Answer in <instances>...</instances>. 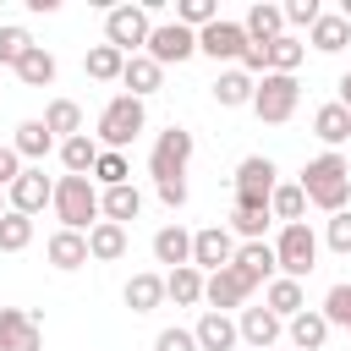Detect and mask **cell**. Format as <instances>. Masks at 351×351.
Masks as SVG:
<instances>
[{"mask_svg": "<svg viewBox=\"0 0 351 351\" xmlns=\"http://www.w3.org/2000/svg\"><path fill=\"white\" fill-rule=\"evenodd\" d=\"M5 203H11L16 214H27V219H33V214H38L44 203H55V181L44 176V165H27V170H22L16 181H11V192H5Z\"/></svg>", "mask_w": 351, "mask_h": 351, "instance_id": "13", "label": "cell"}, {"mask_svg": "<svg viewBox=\"0 0 351 351\" xmlns=\"http://www.w3.org/2000/svg\"><path fill=\"white\" fill-rule=\"evenodd\" d=\"M302 192H307V203H318L324 214H340V208H351V159L346 154H318V159H307L302 165Z\"/></svg>", "mask_w": 351, "mask_h": 351, "instance_id": "1", "label": "cell"}, {"mask_svg": "<svg viewBox=\"0 0 351 351\" xmlns=\"http://www.w3.org/2000/svg\"><path fill=\"white\" fill-rule=\"evenodd\" d=\"M335 88H340V104H346V110H351V71H346V77H340V82H335Z\"/></svg>", "mask_w": 351, "mask_h": 351, "instance_id": "49", "label": "cell"}, {"mask_svg": "<svg viewBox=\"0 0 351 351\" xmlns=\"http://www.w3.org/2000/svg\"><path fill=\"white\" fill-rule=\"evenodd\" d=\"M252 296V285L236 274V269H219V274H203V302H208V313H230V307H241Z\"/></svg>", "mask_w": 351, "mask_h": 351, "instance_id": "16", "label": "cell"}, {"mask_svg": "<svg viewBox=\"0 0 351 351\" xmlns=\"http://www.w3.org/2000/svg\"><path fill=\"white\" fill-rule=\"evenodd\" d=\"M285 340H291V351H324V340H329V318H324L318 307H302V313L285 324Z\"/></svg>", "mask_w": 351, "mask_h": 351, "instance_id": "21", "label": "cell"}, {"mask_svg": "<svg viewBox=\"0 0 351 351\" xmlns=\"http://www.w3.org/2000/svg\"><path fill=\"white\" fill-rule=\"evenodd\" d=\"M269 208H236L230 214V236H241V241H263V230H269Z\"/></svg>", "mask_w": 351, "mask_h": 351, "instance_id": "40", "label": "cell"}, {"mask_svg": "<svg viewBox=\"0 0 351 351\" xmlns=\"http://www.w3.org/2000/svg\"><path fill=\"white\" fill-rule=\"evenodd\" d=\"M16 82H22V88H49V82H55V55H49L44 44H33V49L16 60Z\"/></svg>", "mask_w": 351, "mask_h": 351, "instance_id": "33", "label": "cell"}, {"mask_svg": "<svg viewBox=\"0 0 351 351\" xmlns=\"http://www.w3.org/2000/svg\"><path fill=\"white\" fill-rule=\"evenodd\" d=\"M318 16H324L318 0H291V5H285V22H291V27H313Z\"/></svg>", "mask_w": 351, "mask_h": 351, "instance_id": "46", "label": "cell"}, {"mask_svg": "<svg viewBox=\"0 0 351 351\" xmlns=\"http://www.w3.org/2000/svg\"><path fill=\"white\" fill-rule=\"evenodd\" d=\"M252 93H258V77H247L241 66H225L214 77V104L219 110H241V104H252Z\"/></svg>", "mask_w": 351, "mask_h": 351, "instance_id": "22", "label": "cell"}, {"mask_svg": "<svg viewBox=\"0 0 351 351\" xmlns=\"http://www.w3.org/2000/svg\"><path fill=\"white\" fill-rule=\"evenodd\" d=\"M197 55H208V60H236L241 66V55H247V27L241 22H208L203 33H197Z\"/></svg>", "mask_w": 351, "mask_h": 351, "instance_id": "12", "label": "cell"}, {"mask_svg": "<svg viewBox=\"0 0 351 351\" xmlns=\"http://www.w3.org/2000/svg\"><path fill=\"white\" fill-rule=\"evenodd\" d=\"M176 22L192 27V33H203L208 22H219V5H214V0H181V5H176Z\"/></svg>", "mask_w": 351, "mask_h": 351, "instance_id": "42", "label": "cell"}, {"mask_svg": "<svg viewBox=\"0 0 351 351\" xmlns=\"http://www.w3.org/2000/svg\"><path fill=\"white\" fill-rule=\"evenodd\" d=\"M99 137H88V132H77V137H66L60 143V165H66V176H93V165H99Z\"/></svg>", "mask_w": 351, "mask_h": 351, "instance_id": "28", "label": "cell"}, {"mask_svg": "<svg viewBox=\"0 0 351 351\" xmlns=\"http://www.w3.org/2000/svg\"><path fill=\"white\" fill-rule=\"evenodd\" d=\"M263 307L274 313V318H296L302 307H307V291H302V280H285V274H274L269 285H263Z\"/></svg>", "mask_w": 351, "mask_h": 351, "instance_id": "23", "label": "cell"}, {"mask_svg": "<svg viewBox=\"0 0 351 351\" xmlns=\"http://www.w3.org/2000/svg\"><path fill=\"white\" fill-rule=\"evenodd\" d=\"M307 44H313L318 55H340V49L351 44V22H346L340 11H324V16L307 27Z\"/></svg>", "mask_w": 351, "mask_h": 351, "instance_id": "25", "label": "cell"}, {"mask_svg": "<svg viewBox=\"0 0 351 351\" xmlns=\"http://www.w3.org/2000/svg\"><path fill=\"white\" fill-rule=\"evenodd\" d=\"M27 49H33V33H27V27H16V22H5V27H0V66H11V71H16V60H22Z\"/></svg>", "mask_w": 351, "mask_h": 351, "instance_id": "41", "label": "cell"}, {"mask_svg": "<svg viewBox=\"0 0 351 351\" xmlns=\"http://www.w3.org/2000/svg\"><path fill=\"white\" fill-rule=\"evenodd\" d=\"M82 71H88L93 82H121V71H126V55H121L115 44H93V49L82 55Z\"/></svg>", "mask_w": 351, "mask_h": 351, "instance_id": "32", "label": "cell"}, {"mask_svg": "<svg viewBox=\"0 0 351 351\" xmlns=\"http://www.w3.org/2000/svg\"><path fill=\"white\" fill-rule=\"evenodd\" d=\"M99 208H104V219L110 225H126V219H137L143 214V192L126 181V186H110L104 197H99Z\"/></svg>", "mask_w": 351, "mask_h": 351, "instance_id": "34", "label": "cell"}, {"mask_svg": "<svg viewBox=\"0 0 351 351\" xmlns=\"http://www.w3.org/2000/svg\"><path fill=\"white\" fill-rule=\"evenodd\" d=\"M192 148H197V143H192V132L170 121V126L154 137V148H148V176H154V181H176V176H186Z\"/></svg>", "mask_w": 351, "mask_h": 351, "instance_id": "6", "label": "cell"}, {"mask_svg": "<svg viewBox=\"0 0 351 351\" xmlns=\"http://www.w3.org/2000/svg\"><path fill=\"white\" fill-rule=\"evenodd\" d=\"M269 214H274L280 225H302V214H307V192H302V181H280L274 197H269Z\"/></svg>", "mask_w": 351, "mask_h": 351, "instance_id": "35", "label": "cell"}, {"mask_svg": "<svg viewBox=\"0 0 351 351\" xmlns=\"http://www.w3.org/2000/svg\"><path fill=\"white\" fill-rule=\"evenodd\" d=\"M307 60V44L296 38V33H285V38H274L269 44V71H285V77H296V66Z\"/></svg>", "mask_w": 351, "mask_h": 351, "instance_id": "38", "label": "cell"}, {"mask_svg": "<svg viewBox=\"0 0 351 351\" xmlns=\"http://www.w3.org/2000/svg\"><path fill=\"white\" fill-rule=\"evenodd\" d=\"M27 247H33V219L5 208L0 214V252H27Z\"/></svg>", "mask_w": 351, "mask_h": 351, "instance_id": "37", "label": "cell"}, {"mask_svg": "<svg viewBox=\"0 0 351 351\" xmlns=\"http://www.w3.org/2000/svg\"><path fill=\"white\" fill-rule=\"evenodd\" d=\"M313 137H318V143H329V148L351 143V110H346L340 99L318 104V110H313Z\"/></svg>", "mask_w": 351, "mask_h": 351, "instance_id": "24", "label": "cell"}, {"mask_svg": "<svg viewBox=\"0 0 351 351\" xmlns=\"http://www.w3.org/2000/svg\"><path fill=\"white\" fill-rule=\"evenodd\" d=\"M241 27H247V44H274V38H285V5L258 0V5L241 16Z\"/></svg>", "mask_w": 351, "mask_h": 351, "instance_id": "18", "label": "cell"}, {"mask_svg": "<svg viewBox=\"0 0 351 351\" xmlns=\"http://www.w3.org/2000/svg\"><path fill=\"white\" fill-rule=\"evenodd\" d=\"M340 16H346V22H351V0H340Z\"/></svg>", "mask_w": 351, "mask_h": 351, "instance_id": "50", "label": "cell"}, {"mask_svg": "<svg viewBox=\"0 0 351 351\" xmlns=\"http://www.w3.org/2000/svg\"><path fill=\"white\" fill-rule=\"evenodd\" d=\"M148 60H159V66H181V60H192L197 55V33L192 27H181V22H154V33H148V49H143Z\"/></svg>", "mask_w": 351, "mask_h": 351, "instance_id": "9", "label": "cell"}, {"mask_svg": "<svg viewBox=\"0 0 351 351\" xmlns=\"http://www.w3.org/2000/svg\"><path fill=\"white\" fill-rule=\"evenodd\" d=\"M296 104H302V82H296V77H285V71H263V77H258V93H252V115H258V121L285 126V121L296 115Z\"/></svg>", "mask_w": 351, "mask_h": 351, "instance_id": "5", "label": "cell"}, {"mask_svg": "<svg viewBox=\"0 0 351 351\" xmlns=\"http://www.w3.org/2000/svg\"><path fill=\"white\" fill-rule=\"evenodd\" d=\"M165 302H176V307H197L203 302V269H170L165 274Z\"/></svg>", "mask_w": 351, "mask_h": 351, "instance_id": "31", "label": "cell"}, {"mask_svg": "<svg viewBox=\"0 0 351 351\" xmlns=\"http://www.w3.org/2000/svg\"><path fill=\"white\" fill-rule=\"evenodd\" d=\"M274 186H280V170L269 154H247L236 165V208H269Z\"/></svg>", "mask_w": 351, "mask_h": 351, "instance_id": "8", "label": "cell"}, {"mask_svg": "<svg viewBox=\"0 0 351 351\" xmlns=\"http://www.w3.org/2000/svg\"><path fill=\"white\" fill-rule=\"evenodd\" d=\"M154 351H197V335H192V329H181V324H170V329H159Z\"/></svg>", "mask_w": 351, "mask_h": 351, "instance_id": "45", "label": "cell"}, {"mask_svg": "<svg viewBox=\"0 0 351 351\" xmlns=\"http://www.w3.org/2000/svg\"><path fill=\"white\" fill-rule=\"evenodd\" d=\"M11 148L22 154V165H27V159H33V165H44V154L55 148V132L44 126V115H38V121H22V126H16V137H11Z\"/></svg>", "mask_w": 351, "mask_h": 351, "instance_id": "27", "label": "cell"}, {"mask_svg": "<svg viewBox=\"0 0 351 351\" xmlns=\"http://www.w3.org/2000/svg\"><path fill=\"white\" fill-rule=\"evenodd\" d=\"M44 126L55 132V143L77 137V132H82V104H77V99H49V110H44Z\"/></svg>", "mask_w": 351, "mask_h": 351, "instance_id": "36", "label": "cell"}, {"mask_svg": "<svg viewBox=\"0 0 351 351\" xmlns=\"http://www.w3.org/2000/svg\"><path fill=\"white\" fill-rule=\"evenodd\" d=\"M121 296H126V307H132V313H154V307L165 302V274L143 269V274H132V280H126V291H121Z\"/></svg>", "mask_w": 351, "mask_h": 351, "instance_id": "30", "label": "cell"}, {"mask_svg": "<svg viewBox=\"0 0 351 351\" xmlns=\"http://www.w3.org/2000/svg\"><path fill=\"white\" fill-rule=\"evenodd\" d=\"M99 197H104V192L93 186V176H60V181H55V203H49V208H55L60 230H82V236H88V230L104 219Z\"/></svg>", "mask_w": 351, "mask_h": 351, "instance_id": "2", "label": "cell"}, {"mask_svg": "<svg viewBox=\"0 0 351 351\" xmlns=\"http://www.w3.org/2000/svg\"><path fill=\"white\" fill-rule=\"evenodd\" d=\"M230 269H236V274H241V280H247L252 291H258V285H269V280L280 274L274 241H241V247H236V263H230Z\"/></svg>", "mask_w": 351, "mask_h": 351, "instance_id": "14", "label": "cell"}, {"mask_svg": "<svg viewBox=\"0 0 351 351\" xmlns=\"http://www.w3.org/2000/svg\"><path fill=\"white\" fill-rule=\"evenodd\" d=\"M0 351H44V324L27 307H0Z\"/></svg>", "mask_w": 351, "mask_h": 351, "instance_id": "11", "label": "cell"}, {"mask_svg": "<svg viewBox=\"0 0 351 351\" xmlns=\"http://www.w3.org/2000/svg\"><path fill=\"white\" fill-rule=\"evenodd\" d=\"M324 241H329V252H351V208L329 214V230H324Z\"/></svg>", "mask_w": 351, "mask_h": 351, "instance_id": "44", "label": "cell"}, {"mask_svg": "<svg viewBox=\"0 0 351 351\" xmlns=\"http://www.w3.org/2000/svg\"><path fill=\"white\" fill-rule=\"evenodd\" d=\"M192 335H197V351H236L241 346V329L230 313H203L192 324Z\"/></svg>", "mask_w": 351, "mask_h": 351, "instance_id": "17", "label": "cell"}, {"mask_svg": "<svg viewBox=\"0 0 351 351\" xmlns=\"http://www.w3.org/2000/svg\"><path fill=\"white\" fill-rule=\"evenodd\" d=\"M274 258H280V274H285V280H307V274L318 269V236L307 230V219H302V225H280Z\"/></svg>", "mask_w": 351, "mask_h": 351, "instance_id": "7", "label": "cell"}, {"mask_svg": "<svg viewBox=\"0 0 351 351\" xmlns=\"http://www.w3.org/2000/svg\"><path fill=\"white\" fill-rule=\"evenodd\" d=\"M148 33H154V11L148 5H110L104 11V44H115L126 60L148 49Z\"/></svg>", "mask_w": 351, "mask_h": 351, "instance_id": "4", "label": "cell"}, {"mask_svg": "<svg viewBox=\"0 0 351 351\" xmlns=\"http://www.w3.org/2000/svg\"><path fill=\"white\" fill-rule=\"evenodd\" d=\"M154 186H159V203H165V208H181V203H186V176H176V181H154Z\"/></svg>", "mask_w": 351, "mask_h": 351, "instance_id": "48", "label": "cell"}, {"mask_svg": "<svg viewBox=\"0 0 351 351\" xmlns=\"http://www.w3.org/2000/svg\"><path fill=\"white\" fill-rule=\"evenodd\" d=\"M132 181V165H126V154H115V148H104L99 154V165H93V186H126Z\"/></svg>", "mask_w": 351, "mask_h": 351, "instance_id": "39", "label": "cell"}, {"mask_svg": "<svg viewBox=\"0 0 351 351\" xmlns=\"http://www.w3.org/2000/svg\"><path fill=\"white\" fill-rule=\"evenodd\" d=\"M154 263L186 269V263H192V230H186V225H159V230H154Z\"/></svg>", "mask_w": 351, "mask_h": 351, "instance_id": "19", "label": "cell"}, {"mask_svg": "<svg viewBox=\"0 0 351 351\" xmlns=\"http://www.w3.org/2000/svg\"><path fill=\"white\" fill-rule=\"evenodd\" d=\"M324 318H329V329L340 324L346 335H351V285H329V296H324V307H318Z\"/></svg>", "mask_w": 351, "mask_h": 351, "instance_id": "43", "label": "cell"}, {"mask_svg": "<svg viewBox=\"0 0 351 351\" xmlns=\"http://www.w3.org/2000/svg\"><path fill=\"white\" fill-rule=\"evenodd\" d=\"M5 208H11V203H5V192H0V214H5Z\"/></svg>", "mask_w": 351, "mask_h": 351, "instance_id": "51", "label": "cell"}, {"mask_svg": "<svg viewBox=\"0 0 351 351\" xmlns=\"http://www.w3.org/2000/svg\"><path fill=\"white\" fill-rule=\"evenodd\" d=\"M121 82H126V93H132V99H148V93H159L165 66H159V60H148V55H132V60H126V71H121Z\"/></svg>", "mask_w": 351, "mask_h": 351, "instance_id": "26", "label": "cell"}, {"mask_svg": "<svg viewBox=\"0 0 351 351\" xmlns=\"http://www.w3.org/2000/svg\"><path fill=\"white\" fill-rule=\"evenodd\" d=\"M148 126V110H143V99H132V93H115L104 110H99V148H115V154H126V143H137V132Z\"/></svg>", "mask_w": 351, "mask_h": 351, "instance_id": "3", "label": "cell"}, {"mask_svg": "<svg viewBox=\"0 0 351 351\" xmlns=\"http://www.w3.org/2000/svg\"><path fill=\"white\" fill-rule=\"evenodd\" d=\"M88 258H93V263H115V258H126V225L99 219V225L88 230Z\"/></svg>", "mask_w": 351, "mask_h": 351, "instance_id": "29", "label": "cell"}, {"mask_svg": "<svg viewBox=\"0 0 351 351\" xmlns=\"http://www.w3.org/2000/svg\"><path fill=\"white\" fill-rule=\"evenodd\" d=\"M44 258H49L60 274H71V269L93 263V258H88V236H82V230H55V236L44 241Z\"/></svg>", "mask_w": 351, "mask_h": 351, "instance_id": "20", "label": "cell"}, {"mask_svg": "<svg viewBox=\"0 0 351 351\" xmlns=\"http://www.w3.org/2000/svg\"><path fill=\"white\" fill-rule=\"evenodd\" d=\"M236 329H241L247 351H274V346H280V335H285V318H274L269 307H241Z\"/></svg>", "mask_w": 351, "mask_h": 351, "instance_id": "15", "label": "cell"}, {"mask_svg": "<svg viewBox=\"0 0 351 351\" xmlns=\"http://www.w3.org/2000/svg\"><path fill=\"white\" fill-rule=\"evenodd\" d=\"M230 263H236V236H230L225 225H203V230H192V269L219 274V269H230Z\"/></svg>", "mask_w": 351, "mask_h": 351, "instance_id": "10", "label": "cell"}, {"mask_svg": "<svg viewBox=\"0 0 351 351\" xmlns=\"http://www.w3.org/2000/svg\"><path fill=\"white\" fill-rule=\"evenodd\" d=\"M22 170H27V165H22V154H16L11 143H0V192H11V181H16Z\"/></svg>", "mask_w": 351, "mask_h": 351, "instance_id": "47", "label": "cell"}]
</instances>
